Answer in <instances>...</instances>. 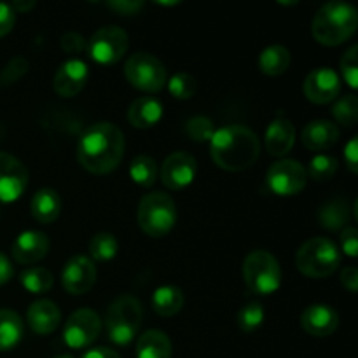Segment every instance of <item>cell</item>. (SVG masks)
I'll list each match as a JSON object with an SVG mask.
<instances>
[{"mask_svg": "<svg viewBox=\"0 0 358 358\" xmlns=\"http://www.w3.org/2000/svg\"><path fill=\"white\" fill-rule=\"evenodd\" d=\"M143 320V308L136 297L121 296L110 304L105 317L107 336L114 345L128 346L138 334Z\"/></svg>", "mask_w": 358, "mask_h": 358, "instance_id": "cell-4", "label": "cell"}, {"mask_svg": "<svg viewBox=\"0 0 358 358\" xmlns=\"http://www.w3.org/2000/svg\"><path fill=\"white\" fill-rule=\"evenodd\" d=\"M332 114L339 124L353 128L358 121V100L355 94H346L345 98H341L332 108Z\"/></svg>", "mask_w": 358, "mask_h": 358, "instance_id": "cell-34", "label": "cell"}, {"mask_svg": "<svg viewBox=\"0 0 358 358\" xmlns=\"http://www.w3.org/2000/svg\"><path fill=\"white\" fill-rule=\"evenodd\" d=\"M303 90L311 103L327 105L334 101L341 93V79L332 69L320 66L308 73Z\"/></svg>", "mask_w": 358, "mask_h": 358, "instance_id": "cell-14", "label": "cell"}, {"mask_svg": "<svg viewBox=\"0 0 358 358\" xmlns=\"http://www.w3.org/2000/svg\"><path fill=\"white\" fill-rule=\"evenodd\" d=\"M341 283L343 287L350 290V292H357L358 287V269L355 266H346L341 271Z\"/></svg>", "mask_w": 358, "mask_h": 358, "instance_id": "cell-43", "label": "cell"}, {"mask_svg": "<svg viewBox=\"0 0 358 358\" xmlns=\"http://www.w3.org/2000/svg\"><path fill=\"white\" fill-rule=\"evenodd\" d=\"M318 220L329 231H343L350 222V208L345 199H332L318 212Z\"/></svg>", "mask_w": 358, "mask_h": 358, "instance_id": "cell-28", "label": "cell"}, {"mask_svg": "<svg viewBox=\"0 0 358 358\" xmlns=\"http://www.w3.org/2000/svg\"><path fill=\"white\" fill-rule=\"evenodd\" d=\"M266 150L275 157H283L292 150L296 143V128L292 121L285 117H276L269 122L264 136Z\"/></svg>", "mask_w": 358, "mask_h": 358, "instance_id": "cell-19", "label": "cell"}, {"mask_svg": "<svg viewBox=\"0 0 358 358\" xmlns=\"http://www.w3.org/2000/svg\"><path fill=\"white\" fill-rule=\"evenodd\" d=\"M136 358H171V341L163 331H147L136 341Z\"/></svg>", "mask_w": 358, "mask_h": 358, "instance_id": "cell-24", "label": "cell"}, {"mask_svg": "<svg viewBox=\"0 0 358 358\" xmlns=\"http://www.w3.org/2000/svg\"><path fill=\"white\" fill-rule=\"evenodd\" d=\"M35 7V2H14L10 3V9L14 10V13H28V10H31Z\"/></svg>", "mask_w": 358, "mask_h": 358, "instance_id": "cell-47", "label": "cell"}, {"mask_svg": "<svg viewBox=\"0 0 358 358\" xmlns=\"http://www.w3.org/2000/svg\"><path fill=\"white\" fill-rule=\"evenodd\" d=\"M164 107L157 98L142 96L133 101L128 108L129 124L138 129H147L156 126L163 117Z\"/></svg>", "mask_w": 358, "mask_h": 358, "instance_id": "cell-22", "label": "cell"}, {"mask_svg": "<svg viewBox=\"0 0 358 358\" xmlns=\"http://www.w3.org/2000/svg\"><path fill=\"white\" fill-rule=\"evenodd\" d=\"M290 59V51L285 45H269L259 55V69L266 76L278 77L289 70Z\"/></svg>", "mask_w": 358, "mask_h": 358, "instance_id": "cell-27", "label": "cell"}, {"mask_svg": "<svg viewBox=\"0 0 358 358\" xmlns=\"http://www.w3.org/2000/svg\"><path fill=\"white\" fill-rule=\"evenodd\" d=\"M157 173H159L157 163L147 154H140L129 164V177L140 187H152L157 180Z\"/></svg>", "mask_w": 358, "mask_h": 358, "instance_id": "cell-29", "label": "cell"}, {"mask_svg": "<svg viewBox=\"0 0 358 358\" xmlns=\"http://www.w3.org/2000/svg\"><path fill=\"white\" fill-rule=\"evenodd\" d=\"M49 252V238L42 231H24L14 240L10 254L17 264L30 266L42 261Z\"/></svg>", "mask_w": 358, "mask_h": 358, "instance_id": "cell-18", "label": "cell"}, {"mask_svg": "<svg viewBox=\"0 0 358 358\" xmlns=\"http://www.w3.org/2000/svg\"><path fill=\"white\" fill-rule=\"evenodd\" d=\"M107 7L114 10V13L122 14V16H131V14H136L142 9L143 3L138 2V0L136 2H129V0H121L119 2V0H115V2H108Z\"/></svg>", "mask_w": 358, "mask_h": 358, "instance_id": "cell-42", "label": "cell"}, {"mask_svg": "<svg viewBox=\"0 0 358 358\" xmlns=\"http://www.w3.org/2000/svg\"><path fill=\"white\" fill-rule=\"evenodd\" d=\"M90 254L94 261L108 262L117 255V238L112 233H96L90 241Z\"/></svg>", "mask_w": 358, "mask_h": 358, "instance_id": "cell-31", "label": "cell"}, {"mask_svg": "<svg viewBox=\"0 0 358 358\" xmlns=\"http://www.w3.org/2000/svg\"><path fill=\"white\" fill-rule=\"evenodd\" d=\"M306 168L296 159H280L269 166L266 175V184L275 194L287 198L296 196L306 187Z\"/></svg>", "mask_w": 358, "mask_h": 358, "instance_id": "cell-10", "label": "cell"}, {"mask_svg": "<svg viewBox=\"0 0 358 358\" xmlns=\"http://www.w3.org/2000/svg\"><path fill=\"white\" fill-rule=\"evenodd\" d=\"M124 156V133L114 122L101 121L90 126L77 142V161L93 175H107L119 166Z\"/></svg>", "mask_w": 358, "mask_h": 358, "instance_id": "cell-1", "label": "cell"}, {"mask_svg": "<svg viewBox=\"0 0 358 358\" xmlns=\"http://www.w3.org/2000/svg\"><path fill=\"white\" fill-rule=\"evenodd\" d=\"M28 170L20 159L0 150V203H13L24 192Z\"/></svg>", "mask_w": 358, "mask_h": 358, "instance_id": "cell-12", "label": "cell"}, {"mask_svg": "<svg viewBox=\"0 0 358 358\" xmlns=\"http://www.w3.org/2000/svg\"><path fill=\"white\" fill-rule=\"evenodd\" d=\"M28 72V59L23 56H14L0 72V86H13Z\"/></svg>", "mask_w": 358, "mask_h": 358, "instance_id": "cell-37", "label": "cell"}, {"mask_svg": "<svg viewBox=\"0 0 358 358\" xmlns=\"http://www.w3.org/2000/svg\"><path fill=\"white\" fill-rule=\"evenodd\" d=\"M345 157H346V164H348L350 171H352V173H357V163H358V138L357 136H353V138L348 142V145L345 147Z\"/></svg>", "mask_w": 358, "mask_h": 358, "instance_id": "cell-44", "label": "cell"}, {"mask_svg": "<svg viewBox=\"0 0 358 358\" xmlns=\"http://www.w3.org/2000/svg\"><path fill=\"white\" fill-rule=\"evenodd\" d=\"M339 136H341V131H339V126L336 122L317 119V121H311L304 126L303 133H301V142L306 149L317 152V150L331 149L332 145H336Z\"/></svg>", "mask_w": 358, "mask_h": 358, "instance_id": "cell-20", "label": "cell"}, {"mask_svg": "<svg viewBox=\"0 0 358 358\" xmlns=\"http://www.w3.org/2000/svg\"><path fill=\"white\" fill-rule=\"evenodd\" d=\"M196 171H198V163H196L194 156L184 152V150H178V152H171L163 161L161 180H163L164 187L171 189V191H180L192 184Z\"/></svg>", "mask_w": 358, "mask_h": 358, "instance_id": "cell-13", "label": "cell"}, {"mask_svg": "<svg viewBox=\"0 0 358 358\" xmlns=\"http://www.w3.org/2000/svg\"><path fill=\"white\" fill-rule=\"evenodd\" d=\"M16 21V13L10 9L9 3L0 2V37L9 34Z\"/></svg>", "mask_w": 358, "mask_h": 358, "instance_id": "cell-41", "label": "cell"}, {"mask_svg": "<svg viewBox=\"0 0 358 358\" xmlns=\"http://www.w3.org/2000/svg\"><path fill=\"white\" fill-rule=\"evenodd\" d=\"M184 303V292L175 285H163L154 290L152 294V310L159 317H175V315L182 311Z\"/></svg>", "mask_w": 358, "mask_h": 358, "instance_id": "cell-25", "label": "cell"}, {"mask_svg": "<svg viewBox=\"0 0 358 358\" xmlns=\"http://www.w3.org/2000/svg\"><path fill=\"white\" fill-rule=\"evenodd\" d=\"M24 334V325L20 315L13 310H0V352L16 348Z\"/></svg>", "mask_w": 358, "mask_h": 358, "instance_id": "cell-26", "label": "cell"}, {"mask_svg": "<svg viewBox=\"0 0 358 358\" xmlns=\"http://www.w3.org/2000/svg\"><path fill=\"white\" fill-rule=\"evenodd\" d=\"M30 212L37 222L52 224L62 213V198L55 189H41L31 198Z\"/></svg>", "mask_w": 358, "mask_h": 358, "instance_id": "cell-23", "label": "cell"}, {"mask_svg": "<svg viewBox=\"0 0 358 358\" xmlns=\"http://www.w3.org/2000/svg\"><path fill=\"white\" fill-rule=\"evenodd\" d=\"M124 76L135 90L143 93H159L166 86V69L163 62L150 52H135L124 63Z\"/></svg>", "mask_w": 358, "mask_h": 358, "instance_id": "cell-8", "label": "cell"}, {"mask_svg": "<svg viewBox=\"0 0 358 358\" xmlns=\"http://www.w3.org/2000/svg\"><path fill=\"white\" fill-rule=\"evenodd\" d=\"M243 282L248 290L259 296H269L276 292L282 283V269L278 259L268 250H254L245 257Z\"/></svg>", "mask_w": 358, "mask_h": 358, "instance_id": "cell-7", "label": "cell"}, {"mask_svg": "<svg viewBox=\"0 0 358 358\" xmlns=\"http://www.w3.org/2000/svg\"><path fill=\"white\" fill-rule=\"evenodd\" d=\"M358 27L357 9L346 2H327L322 6L311 21V35L322 45L343 44L353 37Z\"/></svg>", "mask_w": 358, "mask_h": 358, "instance_id": "cell-3", "label": "cell"}, {"mask_svg": "<svg viewBox=\"0 0 358 358\" xmlns=\"http://www.w3.org/2000/svg\"><path fill=\"white\" fill-rule=\"evenodd\" d=\"M338 168L339 163L336 157L327 156V154H317V156L310 161V166L306 168V173L311 180L324 184V182L331 180V178L334 177Z\"/></svg>", "mask_w": 358, "mask_h": 358, "instance_id": "cell-32", "label": "cell"}, {"mask_svg": "<svg viewBox=\"0 0 358 358\" xmlns=\"http://www.w3.org/2000/svg\"><path fill=\"white\" fill-rule=\"evenodd\" d=\"M83 358H121V355L110 348H93Z\"/></svg>", "mask_w": 358, "mask_h": 358, "instance_id": "cell-46", "label": "cell"}, {"mask_svg": "<svg viewBox=\"0 0 358 358\" xmlns=\"http://www.w3.org/2000/svg\"><path fill=\"white\" fill-rule=\"evenodd\" d=\"M63 289L72 296H80L93 289L96 283V268L86 255H76L65 264L62 271Z\"/></svg>", "mask_w": 358, "mask_h": 358, "instance_id": "cell-15", "label": "cell"}, {"mask_svg": "<svg viewBox=\"0 0 358 358\" xmlns=\"http://www.w3.org/2000/svg\"><path fill=\"white\" fill-rule=\"evenodd\" d=\"M210 154L219 168L226 171L248 170L261 154V143L250 128L227 124L215 129L210 140Z\"/></svg>", "mask_w": 358, "mask_h": 358, "instance_id": "cell-2", "label": "cell"}, {"mask_svg": "<svg viewBox=\"0 0 358 358\" xmlns=\"http://www.w3.org/2000/svg\"><path fill=\"white\" fill-rule=\"evenodd\" d=\"M341 264V252L338 245L325 236H317L303 243L297 250L296 266L304 276L327 278Z\"/></svg>", "mask_w": 358, "mask_h": 358, "instance_id": "cell-5", "label": "cell"}, {"mask_svg": "<svg viewBox=\"0 0 358 358\" xmlns=\"http://www.w3.org/2000/svg\"><path fill=\"white\" fill-rule=\"evenodd\" d=\"M13 278V266H10L9 259L0 252V285L7 283Z\"/></svg>", "mask_w": 358, "mask_h": 358, "instance_id": "cell-45", "label": "cell"}, {"mask_svg": "<svg viewBox=\"0 0 358 358\" xmlns=\"http://www.w3.org/2000/svg\"><path fill=\"white\" fill-rule=\"evenodd\" d=\"M27 320L35 334H51L58 329L59 322H62V311L52 301L38 299L28 308Z\"/></svg>", "mask_w": 358, "mask_h": 358, "instance_id": "cell-21", "label": "cell"}, {"mask_svg": "<svg viewBox=\"0 0 358 358\" xmlns=\"http://www.w3.org/2000/svg\"><path fill=\"white\" fill-rule=\"evenodd\" d=\"M20 282L30 294H45L52 289L55 276L49 269L41 268V266H31L21 273Z\"/></svg>", "mask_w": 358, "mask_h": 358, "instance_id": "cell-30", "label": "cell"}, {"mask_svg": "<svg viewBox=\"0 0 358 358\" xmlns=\"http://www.w3.org/2000/svg\"><path fill=\"white\" fill-rule=\"evenodd\" d=\"M185 133L191 140H194L196 143L210 142L212 136L215 135V124L210 117L206 115H196V117L189 119L187 124H185Z\"/></svg>", "mask_w": 358, "mask_h": 358, "instance_id": "cell-36", "label": "cell"}, {"mask_svg": "<svg viewBox=\"0 0 358 358\" xmlns=\"http://www.w3.org/2000/svg\"><path fill=\"white\" fill-rule=\"evenodd\" d=\"M129 48V38L122 28L115 24L98 28L87 42V52L100 65H114L121 62Z\"/></svg>", "mask_w": 358, "mask_h": 358, "instance_id": "cell-9", "label": "cell"}, {"mask_svg": "<svg viewBox=\"0 0 358 358\" xmlns=\"http://www.w3.org/2000/svg\"><path fill=\"white\" fill-rule=\"evenodd\" d=\"M341 248L348 257H357L358 254V233L353 226H346L341 231Z\"/></svg>", "mask_w": 358, "mask_h": 358, "instance_id": "cell-39", "label": "cell"}, {"mask_svg": "<svg viewBox=\"0 0 358 358\" xmlns=\"http://www.w3.org/2000/svg\"><path fill=\"white\" fill-rule=\"evenodd\" d=\"M87 48V42L84 41L83 35L76 34V31H69L62 37V49L69 55H77V52L84 51Z\"/></svg>", "mask_w": 358, "mask_h": 358, "instance_id": "cell-40", "label": "cell"}, {"mask_svg": "<svg viewBox=\"0 0 358 358\" xmlns=\"http://www.w3.org/2000/svg\"><path fill=\"white\" fill-rule=\"evenodd\" d=\"M101 332V318L90 308L73 311L65 322L63 341L73 350H83L93 345Z\"/></svg>", "mask_w": 358, "mask_h": 358, "instance_id": "cell-11", "label": "cell"}, {"mask_svg": "<svg viewBox=\"0 0 358 358\" xmlns=\"http://www.w3.org/2000/svg\"><path fill=\"white\" fill-rule=\"evenodd\" d=\"M341 73L345 77L346 84L353 90L358 87V48L357 45H352L348 51L345 52V56L341 58Z\"/></svg>", "mask_w": 358, "mask_h": 358, "instance_id": "cell-38", "label": "cell"}, {"mask_svg": "<svg viewBox=\"0 0 358 358\" xmlns=\"http://www.w3.org/2000/svg\"><path fill=\"white\" fill-rule=\"evenodd\" d=\"M55 358H72V357H69V355H59V357H55Z\"/></svg>", "mask_w": 358, "mask_h": 358, "instance_id": "cell-48", "label": "cell"}, {"mask_svg": "<svg viewBox=\"0 0 358 358\" xmlns=\"http://www.w3.org/2000/svg\"><path fill=\"white\" fill-rule=\"evenodd\" d=\"M87 79H90L87 65L83 59L73 58L59 65V69L55 73L52 87L59 96L72 98L84 90Z\"/></svg>", "mask_w": 358, "mask_h": 358, "instance_id": "cell-16", "label": "cell"}, {"mask_svg": "<svg viewBox=\"0 0 358 358\" xmlns=\"http://www.w3.org/2000/svg\"><path fill=\"white\" fill-rule=\"evenodd\" d=\"M236 324L241 332H255L264 324V306L261 303H248L238 311Z\"/></svg>", "mask_w": 358, "mask_h": 358, "instance_id": "cell-33", "label": "cell"}, {"mask_svg": "<svg viewBox=\"0 0 358 358\" xmlns=\"http://www.w3.org/2000/svg\"><path fill=\"white\" fill-rule=\"evenodd\" d=\"M168 91L177 100H191L198 91V83L191 73L178 72L168 83Z\"/></svg>", "mask_w": 358, "mask_h": 358, "instance_id": "cell-35", "label": "cell"}, {"mask_svg": "<svg viewBox=\"0 0 358 358\" xmlns=\"http://www.w3.org/2000/svg\"><path fill=\"white\" fill-rule=\"evenodd\" d=\"M136 220L147 236L163 238L177 222V205L166 192H149L140 201Z\"/></svg>", "mask_w": 358, "mask_h": 358, "instance_id": "cell-6", "label": "cell"}, {"mask_svg": "<svg viewBox=\"0 0 358 358\" xmlns=\"http://www.w3.org/2000/svg\"><path fill=\"white\" fill-rule=\"evenodd\" d=\"M339 325V315L329 304H310L301 313V327L313 338H329Z\"/></svg>", "mask_w": 358, "mask_h": 358, "instance_id": "cell-17", "label": "cell"}]
</instances>
